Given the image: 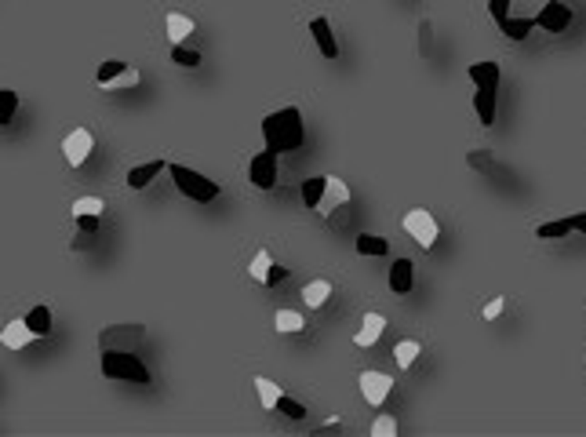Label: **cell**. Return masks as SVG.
<instances>
[{"mask_svg":"<svg viewBox=\"0 0 586 437\" xmlns=\"http://www.w3.org/2000/svg\"><path fill=\"white\" fill-rule=\"evenodd\" d=\"M532 26H536V19H503L499 22V29L510 37V41H524L532 33Z\"/></svg>","mask_w":586,"mask_h":437,"instance_id":"cell-20","label":"cell"},{"mask_svg":"<svg viewBox=\"0 0 586 437\" xmlns=\"http://www.w3.org/2000/svg\"><path fill=\"white\" fill-rule=\"evenodd\" d=\"M284 277H288V270H284V266H273V270H270V280H266V285H281Z\"/></svg>","mask_w":586,"mask_h":437,"instance_id":"cell-39","label":"cell"},{"mask_svg":"<svg viewBox=\"0 0 586 437\" xmlns=\"http://www.w3.org/2000/svg\"><path fill=\"white\" fill-rule=\"evenodd\" d=\"M386 237H372V233H361L357 237V252L361 256H386Z\"/></svg>","mask_w":586,"mask_h":437,"instance_id":"cell-24","label":"cell"},{"mask_svg":"<svg viewBox=\"0 0 586 437\" xmlns=\"http://www.w3.org/2000/svg\"><path fill=\"white\" fill-rule=\"evenodd\" d=\"M15 110H18V95L11 88H0V124H8L15 117Z\"/></svg>","mask_w":586,"mask_h":437,"instance_id":"cell-28","label":"cell"},{"mask_svg":"<svg viewBox=\"0 0 586 437\" xmlns=\"http://www.w3.org/2000/svg\"><path fill=\"white\" fill-rule=\"evenodd\" d=\"M470 164L474 168H488L491 161H488V153H470Z\"/></svg>","mask_w":586,"mask_h":437,"instance_id":"cell-40","label":"cell"},{"mask_svg":"<svg viewBox=\"0 0 586 437\" xmlns=\"http://www.w3.org/2000/svg\"><path fill=\"white\" fill-rule=\"evenodd\" d=\"M419 350H422V347H419L415 339H405V342H397L393 357H397V364H400V368H412V364H415V357H419Z\"/></svg>","mask_w":586,"mask_h":437,"instance_id":"cell-26","label":"cell"},{"mask_svg":"<svg viewBox=\"0 0 586 437\" xmlns=\"http://www.w3.org/2000/svg\"><path fill=\"white\" fill-rule=\"evenodd\" d=\"M171 62L175 66H186V70H193V66H201V55L193 51V48H171Z\"/></svg>","mask_w":586,"mask_h":437,"instance_id":"cell-29","label":"cell"},{"mask_svg":"<svg viewBox=\"0 0 586 437\" xmlns=\"http://www.w3.org/2000/svg\"><path fill=\"white\" fill-rule=\"evenodd\" d=\"M161 168H164V161H149V164L132 168V172H128V186H132V190H142V186H149V179L157 175Z\"/></svg>","mask_w":586,"mask_h":437,"instance_id":"cell-19","label":"cell"},{"mask_svg":"<svg viewBox=\"0 0 586 437\" xmlns=\"http://www.w3.org/2000/svg\"><path fill=\"white\" fill-rule=\"evenodd\" d=\"M277 332H302V317L295 310H281L277 314Z\"/></svg>","mask_w":586,"mask_h":437,"instance_id":"cell-32","label":"cell"},{"mask_svg":"<svg viewBox=\"0 0 586 437\" xmlns=\"http://www.w3.org/2000/svg\"><path fill=\"white\" fill-rule=\"evenodd\" d=\"M77 226H80V241H77V248H84L91 237L99 233V215H80V218H77Z\"/></svg>","mask_w":586,"mask_h":437,"instance_id":"cell-30","label":"cell"},{"mask_svg":"<svg viewBox=\"0 0 586 437\" xmlns=\"http://www.w3.org/2000/svg\"><path fill=\"white\" fill-rule=\"evenodd\" d=\"M91 146H95L91 132H87V128H73V132L66 135V142H63V157H66V164H70V168H80V164L91 157Z\"/></svg>","mask_w":586,"mask_h":437,"instance_id":"cell-6","label":"cell"},{"mask_svg":"<svg viewBox=\"0 0 586 437\" xmlns=\"http://www.w3.org/2000/svg\"><path fill=\"white\" fill-rule=\"evenodd\" d=\"M262 139H266V149L273 153H288V149H299L302 146V113L295 106H284L262 120Z\"/></svg>","mask_w":586,"mask_h":437,"instance_id":"cell-1","label":"cell"},{"mask_svg":"<svg viewBox=\"0 0 586 437\" xmlns=\"http://www.w3.org/2000/svg\"><path fill=\"white\" fill-rule=\"evenodd\" d=\"M171 179L190 201H215L219 197V182H211L208 175H201L186 164H171Z\"/></svg>","mask_w":586,"mask_h":437,"instance_id":"cell-3","label":"cell"},{"mask_svg":"<svg viewBox=\"0 0 586 437\" xmlns=\"http://www.w3.org/2000/svg\"><path fill=\"white\" fill-rule=\"evenodd\" d=\"M470 80L477 88H499V62H474V66H470Z\"/></svg>","mask_w":586,"mask_h":437,"instance_id":"cell-17","label":"cell"},{"mask_svg":"<svg viewBox=\"0 0 586 437\" xmlns=\"http://www.w3.org/2000/svg\"><path fill=\"white\" fill-rule=\"evenodd\" d=\"M270 270H273V259H270V252H259V256L252 259V277H255V280H262V285H266V280H270Z\"/></svg>","mask_w":586,"mask_h":437,"instance_id":"cell-31","label":"cell"},{"mask_svg":"<svg viewBox=\"0 0 586 437\" xmlns=\"http://www.w3.org/2000/svg\"><path fill=\"white\" fill-rule=\"evenodd\" d=\"M277 409H281L288 419H306V409H302V404L299 401H292V397H284L281 394V401H277Z\"/></svg>","mask_w":586,"mask_h":437,"instance_id":"cell-34","label":"cell"},{"mask_svg":"<svg viewBox=\"0 0 586 437\" xmlns=\"http://www.w3.org/2000/svg\"><path fill=\"white\" fill-rule=\"evenodd\" d=\"M146 339L142 325H120V328H106L102 332V350H135Z\"/></svg>","mask_w":586,"mask_h":437,"instance_id":"cell-5","label":"cell"},{"mask_svg":"<svg viewBox=\"0 0 586 437\" xmlns=\"http://www.w3.org/2000/svg\"><path fill=\"white\" fill-rule=\"evenodd\" d=\"M128 66H124V62H117V58H110V62H102V66H99V73H95V80H99V88H106L110 80H117L120 73H124Z\"/></svg>","mask_w":586,"mask_h":437,"instance_id":"cell-27","label":"cell"},{"mask_svg":"<svg viewBox=\"0 0 586 437\" xmlns=\"http://www.w3.org/2000/svg\"><path fill=\"white\" fill-rule=\"evenodd\" d=\"M496 95H499V88H477V95H474V110L484 128L496 124Z\"/></svg>","mask_w":586,"mask_h":437,"instance_id":"cell-15","label":"cell"},{"mask_svg":"<svg viewBox=\"0 0 586 437\" xmlns=\"http://www.w3.org/2000/svg\"><path fill=\"white\" fill-rule=\"evenodd\" d=\"M248 175H252V182L259 186V190H273L277 186V153L273 149L259 153V157L252 161V168H248Z\"/></svg>","mask_w":586,"mask_h":437,"instance_id":"cell-8","label":"cell"},{"mask_svg":"<svg viewBox=\"0 0 586 437\" xmlns=\"http://www.w3.org/2000/svg\"><path fill=\"white\" fill-rule=\"evenodd\" d=\"M310 29H314V41H317V48L324 51V58H335V55H339V44H335V37H331V22L321 15V19L310 22Z\"/></svg>","mask_w":586,"mask_h":437,"instance_id":"cell-16","label":"cell"},{"mask_svg":"<svg viewBox=\"0 0 586 437\" xmlns=\"http://www.w3.org/2000/svg\"><path fill=\"white\" fill-rule=\"evenodd\" d=\"M102 376L124 379V383H149V368L132 350H106L102 354Z\"/></svg>","mask_w":586,"mask_h":437,"instance_id":"cell-2","label":"cell"},{"mask_svg":"<svg viewBox=\"0 0 586 437\" xmlns=\"http://www.w3.org/2000/svg\"><path fill=\"white\" fill-rule=\"evenodd\" d=\"M415 285V263L412 259H397L390 266V292L393 295H408Z\"/></svg>","mask_w":586,"mask_h":437,"instance_id":"cell-11","label":"cell"},{"mask_svg":"<svg viewBox=\"0 0 586 437\" xmlns=\"http://www.w3.org/2000/svg\"><path fill=\"white\" fill-rule=\"evenodd\" d=\"M572 230H582V233H586V211L568 215V218H561V223H543V226L536 230V237L553 241V237H565V233H572Z\"/></svg>","mask_w":586,"mask_h":437,"instance_id":"cell-12","label":"cell"},{"mask_svg":"<svg viewBox=\"0 0 586 437\" xmlns=\"http://www.w3.org/2000/svg\"><path fill=\"white\" fill-rule=\"evenodd\" d=\"M128 84H139V73H135V70H124L117 80H110L102 91H117V88H128Z\"/></svg>","mask_w":586,"mask_h":437,"instance_id":"cell-36","label":"cell"},{"mask_svg":"<svg viewBox=\"0 0 586 437\" xmlns=\"http://www.w3.org/2000/svg\"><path fill=\"white\" fill-rule=\"evenodd\" d=\"M405 230H408L422 248H434V244H437V223H434V215L422 211V208H415V211L405 215Z\"/></svg>","mask_w":586,"mask_h":437,"instance_id":"cell-4","label":"cell"},{"mask_svg":"<svg viewBox=\"0 0 586 437\" xmlns=\"http://www.w3.org/2000/svg\"><path fill=\"white\" fill-rule=\"evenodd\" d=\"M499 314H503V299H491V302L484 306V317L491 321V317H499Z\"/></svg>","mask_w":586,"mask_h":437,"instance_id":"cell-38","label":"cell"},{"mask_svg":"<svg viewBox=\"0 0 586 437\" xmlns=\"http://www.w3.org/2000/svg\"><path fill=\"white\" fill-rule=\"evenodd\" d=\"M255 390H259V401H262V409H277V401H281V386H277L273 379L259 376V379H255Z\"/></svg>","mask_w":586,"mask_h":437,"instance_id":"cell-22","label":"cell"},{"mask_svg":"<svg viewBox=\"0 0 586 437\" xmlns=\"http://www.w3.org/2000/svg\"><path fill=\"white\" fill-rule=\"evenodd\" d=\"M343 204H350V186L339 182V179H328L324 194H321V201H317V211H321V215H331V211H339Z\"/></svg>","mask_w":586,"mask_h":437,"instance_id":"cell-9","label":"cell"},{"mask_svg":"<svg viewBox=\"0 0 586 437\" xmlns=\"http://www.w3.org/2000/svg\"><path fill=\"white\" fill-rule=\"evenodd\" d=\"M190 33H193V19L171 11V15H168V37H171V44H182Z\"/></svg>","mask_w":586,"mask_h":437,"instance_id":"cell-18","label":"cell"},{"mask_svg":"<svg viewBox=\"0 0 586 437\" xmlns=\"http://www.w3.org/2000/svg\"><path fill=\"white\" fill-rule=\"evenodd\" d=\"M393 390V379L386 376V372H361V394L368 404H383Z\"/></svg>","mask_w":586,"mask_h":437,"instance_id":"cell-7","label":"cell"},{"mask_svg":"<svg viewBox=\"0 0 586 437\" xmlns=\"http://www.w3.org/2000/svg\"><path fill=\"white\" fill-rule=\"evenodd\" d=\"M26 325L33 328V335H48V332H51V310H48V306H33V310L26 314Z\"/></svg>","mask_w":586,"mask_h":437,"instance_id":"cell-21","label":"cell"},{"mask_svg":"<svg viewBox=\"0 0 586 437\" xmlns=\"http://www.w3.org/2000/svg\"><path fill=\"white\" fill-rule=\"evenodd\" d=\"M488 11H491V19H496V22L510 19V0H488Z\"/></svg>","mask_w":586,"mask_h":437,"instance_id":"cell-37","label":"cell"},{"mask_svg":"<svg viewBox=\"0 0 586 437\" xmlns=\"http://www.w3.org/2000/svg\"><path fill=\"white\" fill-rule=\"evenodd\" d=\"M383 328H386V317H383V314H364V321H361L353 342H357V347H375V339L383 335Z\"/></svg>","mask_w":586,"mask_h":437,"instance_id":"cell-13","label":"cell"},{"mask_svg":"<svg viewBox=\"0 0 586 437\" xmlns=\"http://www.w3.org/2000/svg\"><path fill=\"white\" fill-rule=\"evenodd\" d=\"M324 186H328V175L306 179V182H302V201L310 204V208H317V201H321V194H324Z\"/></svg>","mask_w":586,"mask_h":437,"instance_id":"cell-25","label":"cell"},{"mask_svg":"<svg viewBox=\"0 0 586 437\" xmlns=\"http://www.w3.org/2000/svg\"><path fill=\"white\" fill-rule=\"evenodd\" d=\"M372 433H375V437H393V433H397V419H393V416H379V419L372 423Z\"/></svg>","mask_w":586,"mask_h":437,"instance_id":"cell-35","label":"cell"},{"mask_svg":"<svg viewBox=\"0 0 586 437\" xmlns=\"http://www.w3.org/2000/svg\"><path fill=\"white\" fill-rule=\"evenodd\" d=\"M568 22H572V11H568L565 4H558V0H550V4L536 15V26L550 29V33H561V29H568Z\"/></svg>","mask_w":586,"mask_h":437,"instance_id":"cell-10","label":"cell"},{"mask_svg":"<svg viewBox=\"0 0 586 437\" xmlns=\"http://www.w3.org/2000/svg\"><path fill=\"white\" fill-rule=\"evenodd\" d=\"M102 208H106V204H102L99 197H80V201L73 204V215H77V218H80V215H102Z\"/></svg>","mask_w":586,"mask_h":437,"instance_id":"cell-33","label":"cell"},{"mask_svg":"<svg viewBox=\"0 0 586 437\" xmlns=\"http://www.w3.org/2000/svg\"><path fill=\"white\" fill-rule=\"evenodd\" d=\"M328 295H331V285H328V280H310V285L302 288V299L310 302V306H324Z\"/></svg>","mask_w":586,"mask_h":437,"instance_id":"cell-23","label":"cell"},{"mask_svg":"<svg viewBox=\"0 0 586 437\" xmlns=\"http://www.w3.org/2000/svg\"><path fill=\"white\" fill-rule=\"evenodd\" d=\"M0 342H4L8 350H22V347H29V342H33V328L26 325V317H22V321H11L4 332H0Z\"/></svg>","mask_w":586,"mask_h":437,"instance_id":"cell-14","label":"cell"}]
</instances>
